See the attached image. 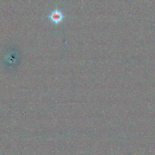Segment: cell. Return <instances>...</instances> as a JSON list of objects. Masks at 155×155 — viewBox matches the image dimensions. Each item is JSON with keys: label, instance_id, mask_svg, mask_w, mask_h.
Here are the masks:
<instances>
[{"label": "cell", "instance_id": "cell-1", "mask_svg": "<svg viewBox=\"0 0 155 155\" xmlns=\"http://www.w3.org/2000/svg\"><path fill=\"white\" fill-rule=\"evenodd\" d=\"M64 16L61 11L59 10H55L53 11L49 15L50 20L56 24L60 23L63 20Z\"/></svg>", "mask_w": 155, "mask_h": 155}]
</instances>
